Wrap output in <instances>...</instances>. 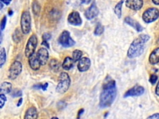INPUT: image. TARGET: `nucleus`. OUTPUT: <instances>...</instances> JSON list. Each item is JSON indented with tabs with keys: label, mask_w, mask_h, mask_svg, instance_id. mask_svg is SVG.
Listing matches in <instances>:
<instances>
[{
	"label": "nucleus",
	"mask_w": 159,
	"mask_h": 119,
	"mask_svg": "<svg viewBox=\"0 0 159 119\" xmlns=\"http://www.w3.org/2000/svg\"><path fill=\"white\" fill-rule=\"evenodd\" d=\"M117 95L116 81L112 79H106L99 96V107L106 108L110 107L114 102Z\"/></svg>",
	"instance_id": "1"
},
{
	"label": "nucleus",
	"mask_w": 159,
	"mask_h": 119,
	"mask_svg": "<svg viewBox=\"0 0 159 119\" xmlns=\"http://www.w3.org/2000/svg\"><path fill=\"white\" fill-rule=\"evenodd\" d=\"M150 39V37L146 34L139 35L130 44L128 51L127 56L130 58H134L140 56L144 51L145 43Z\"/></svg>",
	"instance_id": "2"
},
{
	"label": "nucleus",
	"mask_w": 159,
	"mask_h": 119,
	"mask_svg": "<svg viewBox=\"0 0 159 119\" xmlns=\"http://www.w3.org/2000/svg\"><path fill=\"white\" fill-rule=\"evenodd\" d=\"M59 82L56 87V91L59 94L65 93L69 89L71 80L68 73L61 72L59 75Z\"/></svg>",
	"instance_id": "3"
},
{
	"label": "nucleus",
	"mask_w": 159,
	"mask_h": 119,
	"mask_svg": "<svg viewBox=\"0 0 159 119\" xmlns=\"http://www.w3.org/2000/svg\"><path fill=\"white\" fill-rule=\"evenodd\" d=\"M20 27L24 34L30 32L31 29V16L29 11H24L20 17Z\"/></svg>",
	"instance_id": "4"
},
{
	"label": "nucleus",
	"mask_w": 159,
	"mask_h": 119,
	"mask_svg": "<svg viewBox=\"0 0 159 119\" xmlns=\"http://www.w3.org/2000/svg\"><path fill=\"white\" fill-rule=\"evenodd\" d=\"M158 17L159 10L156 7H150L146 9L142 14V19L146 23H151L156 20Z\"/></svg>",
	"instance_id": "5"
},
{
	"label": "nucleus",
	"mask_w": 159,
	"mask_h": 119,
	"mask_svg": "<svg viewBox=\"0 0 159 119\" xmlns=\"http://www.w3.org/2000/svg\"><path fill=\"white\" fill-rule=\"evenodd\" d=\"M58 42L60 45L65 48L73 46L75 44V42L70 36V33L67 30H63L60 35Z\"/></svg>",
	"instance_id": "6"
},
{
	"label": "nucleus",
	"mask_w": 159,
	"mask_h": 119,
	"mask_svg": "<svg viewBox=\"0 0 159 119\" xmlns=\"http://www.w3.org/2000/svg\"><path fill=\"white\" fill-rule=\"evenodd\" d=\"M37 38L35 34H32L29 38L25 49V56L29 58L34 53H35V50L37 45Z\"/></svg>",
	"instance_id": "7"
},
{
	"label": "nucleus",
	"mask_w": 159,
	"mask_h": 119,
	"mask_svg": "<svg viewBox=\"0 0 159 119\" xmlns=\"http://www.w3.org/2000/svg\"><path fill=\"white\" fill-rule=\"evenodd\" d=\"M22 69V63L19 61H14L9 69L8 77L11 80L16 79L20 74Z\"/></svg>",
	"instance_id": "8"
},
{
	"label": "nucleus",
	"mask_w": 159,
	"mask_h": 119,
	"mask_svg": "<svg viewBox=\"0 0 159 119\" xmlns=\"http://www.w3.org/2000/svg\"><path fill=\"white\" fill-rule=\"evenodd\" d=\"M145 92V89L143 87L135 85L133 87L129 89L124 95V97H134V96H140L142 95Z\"/></svg>",
	"instance_id": "9"
},
{
	"label": "nucleus",
	"mask_w": 159,
	"mask_h": 119,
	"mask_svg": "<svg viewBox=\"0 0 159 119\" xmlns=\"http://www.w3.org/2000/svg\"><path fill=\"white\" fill-rule=\"evenodd\" d=\"M68 22L69 24L73 25H80L82 24V19L80 14L77 11H73L69 14L68 18Z\"/></svg>",
	"instance_id": "10"
},
{
	"label": "nucleus",
	"mask_w": 159,
	"mask_h": 119,
	"mask_svg": "<svg viewBox=\"0 0 159 119\" xmlns=\"http://www.w3.org/2000/svg\"><path fill=\"white\" fill-rule=\"evenodd\" d=\"M99 14V9L94 2L90 6L89 8H88L84 12V15L86 18L88 20H91L94 17H96Z\"/></svg>",
	"instance_id": "11"
},
{
	"label": "nucleus",
	"mask_w": 159,
	"mask_h": 119,
	"mask_svg": "<svg viewBox=\"0 0 159 119\" xmlns=\"http://www.w3.org/2000/svg\"><path fill=\"white\" fill-rule=\"evenodd\" d=\"M37 55L41 65H45L48 61L49 57L48 50L45 48H40L38 50Z\"/></svg>",
	"instance_id": "12"
},
{
	"label": "nucleus",
	"mask_w": 159,
	"mask_h": 119,
	"mask_svg": "<svg viewBox=\"0 0 159 119\" xmlns=\"http://www.w3.org/2000/svg\"><path fill=\"white\" fill-rule=\"evenodd\" d=\"M29 64L31 69L34 71H37L40 69L41 64L37 53H34L30 57H29Z\"/></svg>",
	"instance_id": "13"
},
{
	"label": "nucleus",
	"mask_w": 159,
	"mask_h": 119,
	"mask_svg": "<svg viewBox=\"0 0 159 119\" xmlns=\"http://www.w3.org/2000/svg\"><path fill=\"white\" fill-rule=\"evenodd\" d=\"M143 0H126L125 5L126 6L134 11L140 10L143 6Z\"/></svg>",
	"instance_id": "14"
},
{
	"label": "nucleus",
	"mask_w": 159,
	"mask_h": 119,
	"mask_svg": "<svg viewBox=\"0 0 159 119\" xmlns=\"http://www.w3.org/2000/svg\"><path fill=\"white\" fill-rule=\"evenodd\" d=\"M91 66V61L87 57H83L79 60L78 69L81 72H84L89 69Z\"/></svg>",
	"instance_id": "15"
},
{
	"label": "nucleus",
	"mask_w": 159,
	"mask_h": 119,
	"mask_svg": "<svg viewBox=\"0 0 159 119\" xmlns=\"http://www.w3.org/2000/svg\"><path fill=\"white\" fill-rule=\"evenodd\" d=\"M124 22L127 24L129 25L132 27H133L136 31L137 32H142L143 29V28L142 27V25L136 20L133 19L132 18L130 17H126L124 19Z\"/></svg>",
	"instance_id": "16"
},
{
	"label": "nucleus",
	"mask_w": 159,
	"mask_h": 119,
	"mask_svg": "<svg viewBox=\"0 0 159 119\" xmlns=\"http://www.w3.org/2000/svg\"><path fill=\"white\" fill-rule=\"evenodd\" d=\"M149 62L152 64L159 63V47L153 50L149 56Z\"/></svg>",
	"instance_id": "17"
},
{
	"label": "nucleus",
	"mask_w": 159,
	"mask_h": 119,
	"mask_svg": "<svg viewBox=\"0 0 159 119\" xmlns=\"http://www.w3.org/2000/svg\"><path fill=\"white\" fill-rule=\"evenodd\" d=\"M38 117V113L37 109L34 107H29L27 111L25 112L24 118H32V119H35Z\"/></svg>",
	"instance_id": "18"
},
{
	"label": "nucleus",
	"mask_w": 159,
	"mask_h": 119,
	"mask_svg": "<svg viewBox=\"0 0 159 119\" xmlns=\"http://www.w3.org/2000/svg\"><path fill=\"white\" fill-rule=\"evenodd\" d=\"M74 62L75 61L73 58H71L69 56H67L65 58V60L61 64V66H62L63 69H64L65 70H70L73 68Z\"/></svg>",
	"instance_id": "19"
},
{
	"label": "nucleus",
	"mask_w": 159,
	"mask_h": 119,
	"mask_svg": "<svg viewBox=\"0 0 159 119\" xmlns=\"http://www.w3.org/2000/svg\"><path fill=\"white\" fill-rule=\"evenodd\" d=\"M49 66L52 71L57 73L60 70L61 63L57 59H52L49 63Z\"/></svg>",
	"instance_id": "20"
},
{
	"label": "nucleus",
	"mask_w": 159,
	"mask_h": 119,
	"mask_svg": "<svg viewBox=\"0 0 159 119\" xmlns=\"http://www.w3.org/2000/svg\"><path fill=\"white\" fill-rule=\"evenodd\" d=\"M12 89V84L9 82H3L1 84L0 92L1 94H9Z\"/></svg>",
	"instance_id": "21"
},
{
	"label": "nucleus",
	"mask_w": 159,
	"mask_h": 119,
	"mask_svg": "<svg viewBox=\"0 0 159 119\" xmlns=\"http://www.w3.org/2000/svg\"><path fill=\"white\" fill-rule=\"evenodd\" d=\"M32 9L34 15L38 16L40 12V5L37 0L33 1L32 3Z\"/></svg>",
	"instance_id": "22"
},
{
	"label": "nucleus",
	"mask_w": 159,
	"mask_h": 119,
	"mask_svg": "<svg viewBox=\"0 0 159 119\" xmlns=\"http://www.w3.org/2000/svg\"><path fill=\"white\" fill-rule=\"evenodd\" d=\"M124 2V0H120L119 2H117V4L115 6L114 12H115L116 15L117 16L118 18H120L121 17V15H122V7Z\"/></svg>",
	"instance_id": "23"
},
{
	"label": "nucleus",
	"mask_w": 159,
	"mask_h": 119,
	"mask_svg": "<svg viewBox=\"0 0 159 119\" xmlns=\"http://www.w3.org/2000/svg\"><path fill=\"white\" fill-rule=\"evenodd\" d=\"M22 38V35L20 31L19 30V29H16L12 34L13 41L15 43H18L21 41Z\"/></svg>",
	"instance_id": "24"
},
{
	"label": "nucleus",
	"mask_w": 159,
	"mask_h": 119,
	"mask_svg": "<svg viewBox=\"0 0 159 119\" xmlns=\"http://www.w3.org/2000/svg\"><path fill=\"white\" fill-rule=\"evenodd\" d=\"M83 56V52L80 50H75L73 51L72 53V58L73 59L75 62L80 60Z\"/></svg>",
	"instance_id": "25"
},
{
	"label": "nucleus",
	"mask_w": 159,
	"mask_h": 119,
	"mask_svg": "<svg viewBox=\"0 0 159 119\" xmlns=\"http://www.w3.org/2000/svg\"><path fill=\"white\" fill-rule=\"evenodd\" d=\"M0 54V66L1 68H2L3 64L5 63L6 60V53L4 48H1Z\"/></svg>",
	"instance_id": "26"
},
{
	"label": "nucleus",
	"mask_w": 159,
	"mask_h": 119,
	"mask_svg": "<svg viewBox=\"0 0 159 119\" xmlns=\"http://www.w3.org/2000/svg\"><path fill=\"white\" fill-rule=\"evenodd\" d=\"M104 31V26L101 24H97L96 27L94 29V34L95 35H101L102 33H103Z\"/></svg>",
	"instance_id": "27"
},
{
	"label": "nucleus",
	"mask_w": 159,
	"mask_h": 119,
	"mask_svg": "<svg viewBox=\"0 0 159 119\" xmlns=\"http://www.w3.org/2000/svg\"><path fill=\"white\" fill-rule=\"evenodd\" d=\"M48 83L47 82H45L43 84H35L33 86V88L35 89H42L43 90H46L47 87H48Z\"/></svg>",
	"instance_id": "28"
},
{
	"label": "nucleus",
	"mask_w": 159,
	"mask_h": 119,
	"mask_svg": "<svg viewBox=\"0 0 159 119\" xmlns=\"http://www.w3.org/2000/svg\"><path fill=\"white\" fill-rule=\"evenodd\" d=\"M22 95V92L21 90L18 89H16L14 90H12V92H11V95L13 97H20Z\"/></svg>",
	"instance_id": "29"
},
{
	"label": "nucleus",
	"mask_w": 159,
	"mask_h": 119,
	"mask_svg": "<svg viewBox=\"0 0 159 119\" xmlns=\"http://www.w3.org/2000/svg\"><path fill=\"white\" fill-rule=\"evenodd\" d=\"M7 100V98L5 96L4 94H1L0 95V108H2L3 106L5 104V102Z\"/></svg>",
	"instance_id": "30"
},
{
	"label": "nucleus",
	"mask_w": 159,
	"mask_h": 119,
	"mask_svg": "<svg viewBox=\"0 0 159 119\" xmlns=\"http://www.w3.org/2000/svg\"><path fill=\"white\" fill-rule=\"evenodd\" d=\"M6 22H7V17L6 15L3 16L1 21V24H0V27H1V30L2 31L5 27H6Z\"/></svg>",
	"instance_id": "31"
},
{
	"label": "nucleus",
	"mask_w": 159,
	"mask_h": 119,
	"mask_svg": "<svg viewBox=\"0 0 159 119\" xmlns=\"http://www.w3.org/2000/svg\"><path fill=\"white\" fill-rule=\"evenodd\" d=\"M157 79H158V76H157V75H156V74H152V75L150 76V79H149V81H150V82L152 85H154V84L156 83Z\"/></svg>",
	"instance_id": "32"
},
{
	"label": "nucleus",
	"mask_w": 159,
	"mask_h": 119,
	"mask_svg": "<svg viewBox=\"0 0 159 119\" xmlns=\"http://www.w3.org/2000/svg\"><path fill=\"white\" fill-rule=\"evenodd\" d=\"M52 38V35L50 33H48V32H46V33H44L42 35V39L43 40H45V41H48L51 39Z\"/></svg>",
	"instance_id": "33"
},
{
	"label": "nucleus",
	"mask_w": 159,
	"mask_h": 119,
	"mask_svg": "<svg viewBox=\"0 0 159 119\" xmlns=\"http://www.w3.org/2000/svg\"><path fill=\"white\" fill-rule=\"evenodd\" d=\"M66 106V104L64 102V101H60L58 102V103L57 104V107L59 109L62 110L64 108H65Z\"/></svg>",
	"instance_id": "34"
},
{
	"label": "nucleus",
	"mask_w": 159,
	"mask_h": 119,
	"mask_svg": "<svg viewBox=\"0 0 159 119\" xmlns=\"http://www.w3.org/2000/svg\"><path fill=\"white\" fill-rule=\"evenodd\" d=\"M148 118H155V119H158L159 118V113H154L153 115L150 116L148 117Z\"/></svg>",
	"instance_id": "35"
},
{
	"label": "nucleus",
	"mask_w": 159,
	"mask_h": 119,
	"mask_svg": "<svg viewBox=\"0 0 159 119\" xmlns=\"http://www.w3.org/2000/svg\"><path fill=\"white\" fill-rule=\"evenodd\" d=\"M42 45H44L45 46H46L47 48H50V45L48 43V41H45V40H43L42 42Z\"/></svg>",
	"instance_id": "36"
},
{
	"label": "nucleus",
	"mask_w": 159,
	"mask_h": 119,
	"mask_svg": "<svg viewBox=\"0 0 159 119\" xmlns=\"http://www.w3.org/2000/svg\"><path fill=\"white\" fill-rule=\"evenodd\" d=\"M155 94H157V95H158L159 97V81L158 82L156 88H155Z\"/></svg>",
	"instance_id": "37"
},
{
	"label": "nucleus",
	"mask_w": 159,
	"mask_h": 119,
	"mask_svg": "<svg viewBox=\"0 0 159 119\" xmlns=\"http://www.w3.org/2000/svg\"><path fill=\"white\" fill-rule=\"evenodd\" d=\"M11 1H12V0H1V1L2 2H3L4 4H6V6L9 5V4L11 3Z\"/></svg>",
	"instance_id": "38"
},
{
	"label": "nucleus",
	"mask_w": 159,
	"mask_h": 119,
	"mask_svg": "<svg viewBox=\"0 0 159 119\" xmlns=\"http://www.w3.org/2000/svg\"><path fill=\"white\" fill-rule=\"evenodd\" d=\"M84 109L83 108H81L80 110H79V112H78V118H79L80 117V115L82 114V113H83V112H84Z\"/></svg>",
	"instance_id": "39"
},
{
	"label": "nucleus",
	"mask_w": 159,
	"mask_h": 119,
	"mask_svg": "<svg viewBox=\"0 0 159 119\" xmlns=\"http://www.w3.org/2000/svg\"><path fill=\"white\" fill-rule=\"evenodd\" d=\"M22 98H20L19 100H18V102H17V107H19L21 104H22Z\"/></svg>",
	"instance_id": "40"
},
{
	"label": "nucleus",
	"mask_w": 159,
	"mask_h": 119,
	"mask_svg": "<svg viewBox=\"0 0 159 119\" xmlns=\"http://www.w3.org/2000/svg\"><path fill=\"white\" fill-rule=\"evenodd\" d=\"M81 1L82 2V3L88 4V3H89V2L91 1V0H81Z\"/></svg>",
	"instance_id": "41"
},
{
	"label": "nucleus",
	"mask_w": 159,
	"mask_h": 119,
	"mask_svg": "<svg viewBox=\"0 0 159 119\" xmlns=\"http://www.w3.org/2000/svg\"><path fill=\"white\" fill-rule=\"evenodd\" d=\"M152 2L156 4V5H159V0H152Z\"/></svg>",
	"instance_id": "42"
},
{
	"label": "nucleus",
	"mask_w": 159,
	"mask_h": 119,
	"mask_svg": "<svg viewBox=\"0 0 159 119\" xmlns=\"http://www.w3.org/2000/svg\"><path fill=\"white\" fill-rule=\"evenodd\" d=\"M13 13H14V12L12 11V10H11V9H9V11H8V14H9V15H12L13 14Z\"/></svg>",
	"instance_id": "43"
},
{
	"label": "nucleus",
	"mask_w": 159,
	"mask_h": 119,
	"mask_svg": "<svg viewBox=\"0 0 159 119\" xmlns=\"http://www.w3.org/2000/svg\"><path fill=\"white\" fill-rule=\"evenodd\" d=\"M3 4H4V3H3V2H2L1 1V4H0V5H1V8H0V9H2V7H3Z\"/></svg>",
	"instance_id": "44"
},
{
	"label": "nucleus",
	"mask_w": 159,
	"mask_h": 119,
	"mask_svg": "<svg viewBox=\"0 0 159 119\" xmlns=\"http://www.w3.org/2000/svg\"><path fill=\"white\" fill-rule=\"evenodd\" d=\"M157 43H158V44H159V38L158 39V40H157Z\"/></svg>",
	"instance_id": "45"
}]
</instances>
